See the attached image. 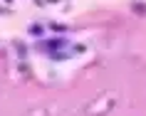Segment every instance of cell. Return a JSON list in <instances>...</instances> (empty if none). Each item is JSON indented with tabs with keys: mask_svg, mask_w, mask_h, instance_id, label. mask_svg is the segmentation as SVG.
I'll return each mask as SVG.
<instances>
[{
	"mask_svg": "<svg viewBox=\"0 0 146 116\" xmlns=\"http://www.w3.org/2000/svg\"><path fill=\"white\" fill-rule=\"evenodd\" d=\"M131 10H134V13H141V15H146V5H144V3H134V5H131Z\"/></svg>",
	"mask_w": 146,
	"mask_h": 116,
	"instance_id": "1",
	"label": "cell"
},
{
	"mask_svg": "<svg viewBox=\"0 0 146 116\" xmlns=\"http://www.w3.org/2000/svg\"><path fill=\"white\" fill-rule=\"evenodd\" d=\"M30 35H42V25H30Z\"/></svg>",
	"mask_w": 146,
	"mask_h": 116,
	"instance_id": "2",
	"label": "cell"
},
{
	"mask_svg": "<svg viewBox=\"0 0 146 116\" xmlns=\"http://www.w3.org/2000/svg\"><path fill=\"white\" fill-rule=\"evenodd\" d=\"M50 30H57V32H64V30H67V27H62V25H54V22H52V25H50Z\"/></svg>",
	"mask_w": 146,
	"mask_h": 116,
	"instance_id": "3",
	"label": "cell"
},
{
	"mask_svg": "<svg viewBox=\"0 0 146 116\" xmlns=\"http://www.w3.org/2000/svg\"><path fill=\"white\" fill-rule=\"evenodd\" d=\"M50 3H60V0H50Z\"/></svg>",
	"mask_w": 146,
	"mask_h": 116,
	"instance_id": "4",
	"label": "cell"
},
{
	"mask_svg": "<svg viewBox=\"0 0 146 116\" xmlns=\"http://www.w3.org/2000/svg\"><path fill=\"white\" fill-rule=\"evenodd\" d=\"M5 3H13V0H5Z\"/></svg>",
	"mask_w": 146,
	"mask_h": 116,
	"instance_id": "5",
	"label": "cell"
}]
</instances>
